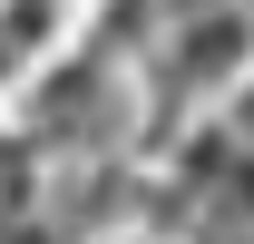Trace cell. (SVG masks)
Returning <instances> with one entry per match:
<instances>
[{"label": "cell", "instance_id": "1", "mask_svg": "<svg viewBox=\"0 0 254 244\" xmlns=\"http://www.w3.org/2000/svg\"><path fill=\"white\" fill-rule=\"evenodd\" d=\"M127 88H118V59H68L59 78H39V98H30V137L39 147H68V156H118L127 147Z\"/></svg>", "mask_w": 254, "mask_h": 244}, {"label": "cell", "instance_id": "2", "mask_svg": "<svg viewBox=\"0 0 254 244\" xmlns=\"http://www.w3.org/2000/svg\"><path fill=\"white\" fill-rule=\"evenodd\" d=\"M235 137L254 147V78H245V108H235Z\"/></svg>", "mask_w": 254, "mask_h": 244}]
</instances>
